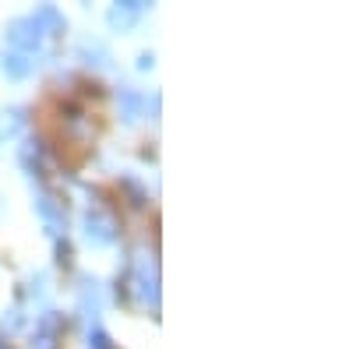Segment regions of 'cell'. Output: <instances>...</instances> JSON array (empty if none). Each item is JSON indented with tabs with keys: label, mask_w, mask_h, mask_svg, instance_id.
Listing matches in <instances>:
<instances>
[{
	"label": "cell",
	"mask_w": 353,
	"mask_h": 349,
	"mask_svg": "<svg viewBox=\"0 0 353 349\" xmlns=\"http://www.w3.org/2000/svg\"><path fill=\"white\" fill-rule=\"evenodd\" d=\"M32 25H36V21H28V28H32ZM11 39H14L18 46H28V43H36L32 36H28V32H25V21H18V25L11 28Z\"/></svg>",
	"instance_id": "cell-1"
},
{
	"label": "cell",
	"mask_w": 353,
	"mask_h": 349,
	"mask_svg": "<svg viewBox=\"0 0 353 349\" xmlns=\"http://www.w3.org/2000/svg\"><path fill=\"white\" fill-rule=\"evenodd\" d=\"M8 67H11V74H25V71H28L25 56H11V61H8Z\"/></svg>",
	"instance_id": "cell-2"
}]
</instances>
